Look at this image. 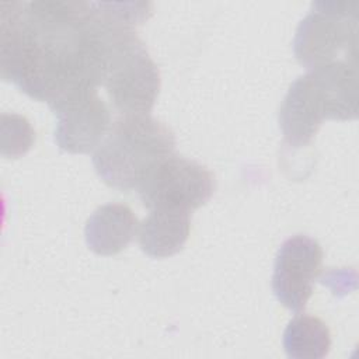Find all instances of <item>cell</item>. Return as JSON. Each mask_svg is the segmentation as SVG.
Here are the masks:
<instances>
[{
    "label": "cell",
    "instance_id": "11",
    "mask_svg": "<svg viewBox=\"0 0 359 359\" xmlns=\"http://www.w3.org/2000/svg\"><path fill=\"white\" fill-rule=\"evenodd\" d=\"M283 348L292 359L325 358L331 349L330 328L316 316L297 314L285 328Z\"/></svg>",
    "mask_w": 359,
    "mask_h": 359
},
{
    "label": "cell",
    "instance_id": "4",
    "mask_svg": "<svg viewBox=\"0 0 359 359\" xmlns=\"http://www.w3.org/2000/svg\"><path fill=\"white\" fill-rule=\"evenodd\" d=\"M102 86L122 115L150 114L161 86L160 70L136 31L114 21L107 36Z\"/></svg>",
    "mask_w": 359,
    "mask_h": 359
},
{
    "label": "cell",
    "instance_id": "6",
    "mask_svg": "<svg viewBox=\"0 0 359 359\" xmlns=\"http://www.w3.org/2000/svg\"><path fill=\"white\" fill-rule=\"evenodd\" d=\"M215 175L202 164L171 154L158 163L139 185L142 203L150 209L191 213L215 194Z\"/></svg>",
    "mask_w": 359,
    "mask_h": 359
},
{
    "label": "cell",
    "instance_id": "7",
    "mask_svg": "<svg viewBox=\"0 0 359 359\" xmlns=\"http://www.w3.org/2000/svg\"><path fill=\"white\" fill-rule=\"evenodd\" d=\"M323 248L314 238L296 234L285 240L275 258L272 290L286 309L302 311L313 294L323 266Z\"/></svg>",
    "mask_w": 359,
    "mask_h": 359
},
{
    "label": "cell",
    "instance_id": "8",
    "mask_svg": "<svg viewBox=\"0 0 359 359\" xmlns=\"http://www.w3.org/2000/svg\"><path fill=\"white\" fill-rule=\"evenodd\" d=\"M52 112L57 118L55 142L67 153L94 151L111 126V112L97 91L80 95Z\"/></svg>",
    "mask_w": 359,
    "mask_h": 359
},
{
    "label": "cell",
    "instance_id": "5",
    "mask_svg": "<svg viewBox=\"0 0 359 359\" xmlns=\"http://www.w3.org/2000/svg\"><path fill=\"white\" fill-rule=\"evenodd\" d=\"M358 1H314L300 21L293 52L307 70L337 62L358 65Z\"/></svg>",
    "mask_w": 359,
    "mask_h": 359
},
{
    "label": "cell",
    "instance_id": "12",
    "mask_svg": "<svg viewBox=\"0 0 359 359\" xmlns=\"http://www.w3.org/2000/svg\"><path fill=\"white\" fill-rule=\"evenodd\" d=\"M0 153L3 157L18 158L35 143V130L28 119L18 114H1Z\"/></svg>",
    "mask_w": 359,
    "mask_h": 359
},
{
    "label": "cell",
    "instance_id": "10",
    "mask_svg": "<svg viewBox=\"0 0 359 359\" xmlns=\"http://www.w3.org/2000/svg\"><path fill=\"white\" fill-rule=\"evenodd\" d=\"M191 231L188 212L154 209L139 223L137 241L151 258H167L182 250Z\"/></svg>",
    "mask_w": 359,
    "mask_h": 359
},
{
    "label": "cell",
    "instance_id": "3",
    "mask_svg": "<svg viewBox=\"0 0 359 359\" xmlns=\"http://www.w3.org/2000/svg\"><path fill=\"white\" fill-rule=\"evenodd\" d=\"M175 135L150 114L122 115L94 150L93 164L100 178L122 192L137 189L149 172L174 154Z\"/></svg>",
    "mask_w": 359,
    "mask_h": 359
},
{
    "label": "cell",
    "instance_id": "2",
    "mask_svg": "<svg viewBox=\"0 0 359 359\" xmlns=\"http://www.w3.org/2000/svg\"><path fill=\"white\" fill-rule=\"evenodd\" d=\"M358 116V65L337 62L309 70L289 87L280 108L279 126L292 147L307 146L324 119Z\"/></svg>",
    "mask_w": 359,
    "mask_h": 359
},
{
    "label": "cell",
    "instance_id": "1",
    "mask_svg": "<svg viewBox=\"0 0 359 359\" xmlns=\"http://www.w3.org/2000/svg\"><path fill=\"white\" fill-rule=\"evenodd\" d=\"M109 21L95 1H4L0 72L53 111L102 86Z\"/></svg>",
    "mask_w": 359,
    "mask_h": 359
},
{
    "label": "cell",
    "instance_id": "9",
    "mask_svg": "<svg viewBox=\"0 0 359 359\" xmlns=\"http://www.w3.org/2000/svg\"><path fill=\"white\" fill-rule=\"evenodd\" d=\"M137 219L123 203H107L94 210L84 227L88 248L98 255H115L137 234Z\"/></svg>",
    "mask_w": 359,
    "mask_h": 359
}]
</instances>
